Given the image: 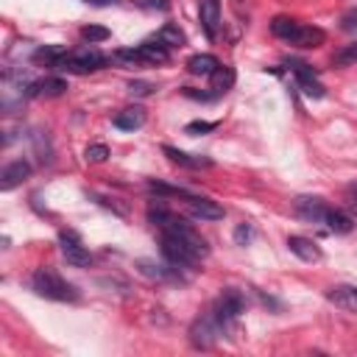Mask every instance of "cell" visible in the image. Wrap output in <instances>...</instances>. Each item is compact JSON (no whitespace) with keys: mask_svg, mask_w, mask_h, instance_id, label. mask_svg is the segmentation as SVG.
Instances as JSON below:
<instances>
[{"mask_svg":"<svg viewBox=\"0 0 357 357\" xmlns=\"http://www.w3.org/2000/svg\"><path fill=\"white\" fill-rule=\"evenodd\" d=\"M148 218L159 226V231H167V234L178 237V240H181L198 259H204V257L209 254V243H206V240H204V237H201L184 218H176V215H173L170 209H165L162 204H159V206H151V209H148Z\"/></svg>","mask_w":357,"mask_h":357,"instance_id":"cell-1","label":"cell"},{"mask_svg":"<svg viewBox=\"0 0 357 357\" xmlns=\"http://www.w3.org/2000/svg\"><path fill=\"white\" fill-rule=\"evenodd\" d=\"M31 287H33L36 296L50 298V301H75V298H78V290H75L70 282H64V279H61L56 271H50V268H39V271L31 276Z\"/></svg>","mask_w":357,"mask_h":357,"instance_id":"cell-2","label":"cell"},{"mask_svg":"<svg viewBox=\"0 0 357 357\" xmlns=\"http://www.w3.org/2000/svg\"><path fill=\"white\" fill-rule=\"evenodd\" d=\"M243 312H245V296H243L240 290H234V287H226V290L218 296V301L212 304V315L218 318L223 335L234 329V324H237V318H240Z\"/></svg>","mask_w":357,"mask_h":357,"instance_id":"cell-3","label":"cell"},{"mask_svg":"<svg viewBox=\"0 0 357 357\" xmlns=\"http://www.w3.org/2000/svg\"><path fill=\"white\" fill-rule=\"evenodd\" d=\"M106 64V56L95 47H81V50H73V53H64L53 70H64V73H95Z\"/></svg>","mask_w":357,"mask_h":357,"instance_id":"cell-4","label":"cell"},{"mask_svg":"<svg viewBox=\"0 0 357 357\" xmlns=\"http://www.w3.org/2000/svg\"><path fill=\"white\" fill-rule=\"evenodd\" d=\"M220 335H223V329H220V324H218V318L212 312L198 315L192 321V326H190V343L195 349H212Z\"/></svg>","mask_w":357,"mask_h":357,"instance_id":"cell-5","label":"cell"},{"mask_svg":"<svg viewBox=\"0 0 357 357\" xmlns=\"http://www.w3.org/2000/svg\"><path fill=\"white\" fill-rule=\"evenodd\" d=\"M59 248H61V257L70 262V265H75V268H89L92 265V254H89V248L81 243V237L75 234V231H61L59 234Z\"/></svg>","mask_w":357,"mask_h":357,"instance_id":"cell-6","label":"cell"},{"mask_svg":"<svg viewBox=\"0 0 357 357\" xmlns=\"http://www.w3.org/2000/svg\"><path fill=\"white\" fill-rule=\"evenodd\" d=\"M162 254H165V259H167L173 268H192L195 262H201L178 237H173V234H167V231H162Z\"/></svg>","mask_w":357,"mask_h":357,"instance_id":"cell-7","label":"cell"},{"mask_svg":"<svg viewBox=\"0 0 357 357\" xmlns=\"http://www.w3.org/2000/svg\"><path fill=\"white\" fill-rule=\"evenodd\" d=\"M293 209H296V215H298L301 220H307V223H324V218H326V212H329V204H326L324 198H315V195H298V198L293 201Z\"/></svg>","mask_w":357,"mask_h":357,"instance_id":"cell-8","label":"cell"},{"mask_svg":"<svg viewBox=\"0 0 357 357\" xmlns=\"http://www.w3.org/2000/svg\"><path fill=\"white\" fill-rule=\"evenodd\" d=\"M184 209L198 218V220H220L223 218V206L212 198H201V195H184Z\"/></svg>","mask_w":357,"mask_h":357,"instance_id":"cell-9","label":"cell"},{"mask_svg":"<svg viewBox=\"0 0 357 357\" xmlns=\"http://www.w3.org/2000/svg\"><path fill=\"white\" fill-rule=\"evenodd\" d=\"M293 73H296V81H298V86H301V92H304L307 98L318 100V98H324V95H326L324 84L315 78V73H312V67H310V64H304V61H293Z\"/></svg>","mask_w":357,"mask_h":357,"instance_id":"cell-10","label":"cell"},{"mask_svg":"<svg viewBox=\"0 0 357 357\" xmlns=\"http://www.w3.org/2000/svg\"><path fill=\"white\" fill-rule=\"evenodd\" d=\"M64 89H67V81L64 78H59V75H53V78H42V81H33V84H28V98H59V95H64Z\"/></svg>","mask_w":357,"mask_h":357,"instance_id":"cell-11","label":"cell"},{"mask_svg":"<svg viewBox=\"0 0 357 357\" xmlns=\"http://www.w3.org/2000/svg\"><path fill=\"white\" fill-rule=\"evenodd\" d=\"M162 153L173 162V165H181V167H190V170H198V167H212V159L209 156H195V153H187V151H178L173 145H162Z\"/></svg>","mask_w":357,"mask_h":357,"instance_id":"cell-12","label":"cell"},{"mask_svg":"<svg viewBox=\"0 0 357 357\" xmlns=\"http://www.w3.org/2000/svg\"><path fill=\"white\" fill-rule=\"evenodd\" d=\"M31 176V165L25 159H17V162H8L0 173V190H14L17 184H22L25 178Z\"/></svg>","mask_w":357,"mask_h":357,"instance_id":"cell-13","label":"cell"},{"mask_svg":"<svg viewBox=\"0 0 357 357\" xmlns=\"http://www.w3.org/2000/svg\"><path fill=\"white\" fill-rule=\"evenodd\" d=\"M198 17H201V25H204L206 36L215 39L218 31H220V3H218V0H201Z\"/></svg>","mask_w":357,"mask_h":357,"instance_id":"cell-14","label":"cell"},{"mask_svg":"<svg viewBox=\"0 0 357 357\" xmlns=\"http://www.w3.org/2000/svg\"><path fill=\"white\" fill-rule=\"evenodd\" d=\"M326 298L346 312H357V287L354 284H335V287H329Z\"/></svg>","mask_w":357,"mask_h":357,"instance_id":"cell-15","label":"cell"},{"mask_svg":"<svg viewBox=\"0 0 357 357\" xmlns=\"http://www.w3.org/2000/svg\"><path fill=\"white\" fill-rule=\"evenodd\" d=\"M287 248H290L298 259H304V262H318V259H321V248H318L310 237L290 234V237H287Z\"/></svg>","mask_w":357,"mask_h":357,"instance_id":"cell-16","label":"cell"},{"mask_svg":"<svg viewBox=\"0 0 357 357\" xmlns=\"http://www.w3.org/2000/svg\"><path fill=\"white\" fill-rule=\"evenodd\" d=\"M112 123H114L117 128H123V131H134V128H142V126H145V109H142V106H128V109L117 112Z\"/></svg>","mask_w":357,"mask_h":357,"instance_id":"cell-17","label":"cell"},{"mask_svg":"<svg viewBox=\"0 0 357 357\" xmlns=\"http://www.w3.org/2000/svg\"><path fill=\"white\" fill-rule=\"evenodd\" d=\"M218 67H220V61L212 53H195V56L187 59V70L192 75H212Z\"/></svg>","mask_w":357,"mask_h":357,"instance_id":"cell-18","label":"cell"},{"mask_svg":"<svg viewBox=\"0 0 357 357\" xmlns=\"http://www.w3.org/2000/svg\"><path fill=\"white\" fill-rule=\"evenodd\" d=\"M298 28H301V22L293 20V17H273L271 20V33L279 36V39H284V42H293L296 33H298Z\"/></svg>","mask_w":357,"mask_h":357,"instance_id":"cell-19","label":"cell"},{"mask_svg":"<svg viewBox=\"0 0 357 357\" xmlns=\"http://www.w3.org/2000/svg\"><path fill=\"white\" fill-rule=\"evenodd\" d=\"M324 39H326V33L321 28L301 25L298 33H296V39H293V45H298V47H318V45H324Z\"/></svg>","mask_w":357,"mask_h":357,"instance_id":"cell-20","label":"cell"},{"mask_svg":"<svg viewBox=\"0 0 357 357\" xmlns=\"http://www.w3.org/2000/svg\"><path fill=\"white\" fill-rule=\"evenodd\" d=\"M137 50H139V56H142L145 64H165L170 59L167 56V47L159 45V42H142V45H137Z\"/></svg>","mask_w":357,"mask_h":357,"instance_id":"cell-21","label":"cell"},{"mask_svg":"<svg viewBox=\"0 0 357 357\" xmlns=\"http://www.w3.org/2000/svg\"><path fill=\"white\" fill-rule=\"evenodd\" d=\"M324 226H326L329 231H335V234H346V231H351L354 220H351L346 212L329 206V212H326V218H324Z\"/></svg>","mask_w":357,"mask_h":357,"instance_id":"cell-22","label":"cell"},{"mask_svg":"<svg viewBox=\"0 0 357 357\" xmlns=\"http://www.w3.org/2000/svg\"><path fill=\"white\" fill-rule=\"evenodd\" d=\"M156 42L165 45V47H181V45H184V33H181L178 25L167 22V25H162V28L156 31Z\"/></svg>","mask_w":357,"mask_h":357,"instance_id":"cell-23","label":"cell"},{"mask_svg":"<svg viewBox=\"0 0 357 357\" xmlns=\"http://www.w3.org/2000/svg\"><path fill=\"white\" fill-rule=\"evenodd\" d=\"M209 78H212V89H215L218 95H223V92H229V89L234 86V70L226 67V64H220Z\"/></svg>","mask_w":357,"mask_h":357,"instance_id":"cell-24","label":"cell"},{"mask_svg":"<svg viewBox=\"0 0 357 357\" xmlns=\"http://www.w3.org/2000/svg\"><path fill=\"white\" fill-rule=\"evenodd\" d=\"M64 53H67V50L59 47V45H45V47H36L33 59H36V61H45L47 67H56V61H59Z\"/></svg>","mask_w":357,"mask_h":357,"instance_id":"cell-25","label":"cell"},{"mask_svg":"<svg viewBox=\"0 0 357 357\" xmlns=\"http://www.w3.org/2000/svg\"><path fill=\"white\" fill-rule=\"evenodd\" d=\"M354 61H357V42L343 45V47L332 56V64H335V67H349V64H354Z\"/></svg>","mask_w":357,"mask_h":357,"instance_id":"cell-26","label":"cell"},{"mask_svg":"<svg viewBox=\"0 0 357 357\" xmlns=\"http://www.w3.org/2000/svg\"><path fill=\"white\" fill-rule=\"evenodd\" d=\"M81 39H86L89 45L92 42H103V39H109V28H103V25H84L81 28Z\"/></svg>","mask_w":357,"mask_h":357,"instance_id":"cell-27","label":"cell"},{"mask_svg":"<svg viewBox=\"0 0 357 357\" xmlns=\"http://www.w3.org/2000/svg\"><path fill=\"white\" fill-rule=\"evenodd\" d=\"M114 61H123V64H131V67H134V64H145L137 47H123V50H114Z\"/></svg>","mask_w":357,"mask_h":357,"instance_id":"cell-28","label":"cell"},{"mask_svg":"<svg viewBox=\"0 0 357 357\" xmlns=\"http://www.w3.org/2000/svg\"><path fill=\"white\" fill-rule=\"evenodd\" d=\"M218 128V123H209V120H192V123H187L184 126V134H206V131H215Z\"/></svg>","mask_w":357,"mask_h":357,"instance_id":"cell-29","label":"cell"},{"mask_svg":"<svg viewBox=\"0 0 357 357\" xmlns=\"http://www.w3.org/2000/svg\"><path fill=\"white\" fill-rule=\"evenodd\" d=\"M106 156H109V148L103 142H95L86 148V162H103Z\"/></svg>","mask_w":357,"mask_h":357,"instance_id":"cell-30","label":"cell"},{"mask_svg":"<svg viewBox=\"0 0 357 357\" xmlns=\"http://www.w3.org/2000/svg\"><path fill=\"white\" fill-rule=\"evenodd\" d=\"M251 234H254V229H251L248 223H240V226L234 229V240H237V245H245V243L251 240Z\"/></svg>","mask_w":357,"mask_h":357,"instance_id":"cell-31","label":"cell"},{"mask_svg":"<svg viewBox=\"0 0 357 357\" xmlns=\"http://www.w3.org/2000/svg\"><path fill=\"white\" fill-rule=\"evenodd\" d=\"M340 28H343V31H357V8H349V11L340 17Z\"/></svg>","mask_w":357,"mask_h":357,"instance_id":"cell-32","label":"cell"},{"mask_svg":"<svg viewBox=\"0 0 357 357\" xmlns=\"http://www.w3.org/2000/svg\"><path fill=\"white\" fill-rule=\"evenodd\" d=\"M346 204H349V209H351L354 218H357V181L346 187Z\"/></svg>","mask_w":357,"mask_h":357,"instance_id":"cell-33","label":"cell"},{"mask_svg":"<svg viewBox=\"0 0 357 357\" xmlns=\"http://www.w3.org/2000/svg\"><path fill=\"white\" fill-rule=\"evenodd\" d=\"M137 6H142V8H159V11H165L170 3H167V0H137Z\"/></svg>","mask_w":357,"mask_h":357,"instance_id":"cell-34","label":"cell"},{"mask_svg":"<svg viewBox=\"0 0 357 357\" xmlns=\"http://www.w3.org/2000/svg\"><path fill=\"white\" fill-rule=\"evenodd\" d=\"M128 89H131V92H137V95H148V92H151V84H142V81H131V84H128Z\"/></svg>","mask_w":357,"mask_h":357,"instance_id":"cell-35","label":"cell"},{"mask_svg":"<svg viewBox=\"0 0 357 357\" xmlns=\"http://www.w3.org/2000/svg\"><path fill=\"white\" fill-rule=\"evenodd\" d=\"M84 3H92V6H112V3H117V0H84Z\"/></svg>","mask_w":357,"mask_h":357,"instance_id":"cell-36","label":"cell"}]
</instances>
